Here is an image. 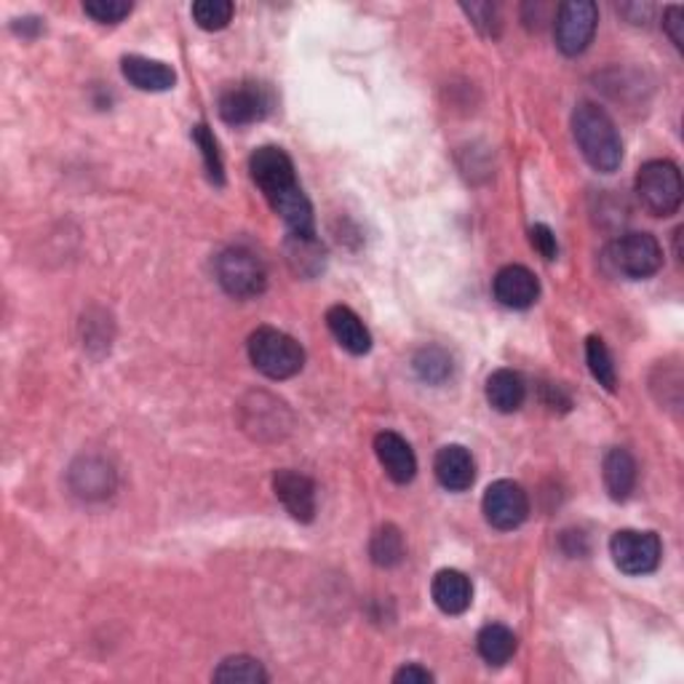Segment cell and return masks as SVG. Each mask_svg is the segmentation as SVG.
<instances>
[{"instance_id":"1","label":"cell","mask_w":684,"mask_h":684,"mask_svg":"<svg viewBox=\"0 0 684 684\" xmlns=\"http://www.w3.org/2000/svg\"><path fill=\"white\" fill-rule=\"evenodd\" d=\"M572 134L591 169L613 175L624 161V142L613 119L594 102H581L572 113Z\"/></svg>"},{"instance_id":"2","label":"cell","mask_w":684,"mask_h":684,"mask_svg":"<svg viewBox=\"0 0 684 684\" xmlns=\"http://www.w3.org/2000/svg\"><path fill=\"white\" fill-rule=\"evenodd\" d=\"M249 359L265 378L289 380L305 367V350L287 332L273 329V326H260L249 337Z\"/></svg>"},{"instance_id":"3","label":"cell","mask_w":684,"mask_h":684,"mask_svg":"<svg viewBox=\"0 0 684 684\" xmlns=\"http://www.w3.org/2000/svg\"><path fill=\"white\" fill-rule=\"evenodd\" d=\"M609 268L626 279H650L661 270L663 249L650 233H624L607 246Z\"/></svg>"},{"instance_id":"4","label":"cell","mask_w":684,"mask_h":684,"mask_svg":"<svg viewBox=\"0 0 684 684\" xmlns=\"http://www.w3.org/2000/svg\"><path fill=\"white\" fill-rule=\"evenodd\" d=\"M637 195L655 217H671L682 206V175L671 161H650L637 175Z\"/></svg>"},{"instance_id":"5","label":"cell","mask_w":684,"mask_h":684,"mask_svg":"<svg viewBox=\"0 0 684 684\" xmlns=\"http://www.w3.org/2000/svg\"><path fill=\"white\" fill-rule=\"evenodd\" d=\"M214 270H217L220 287L236 300L257 298L268 287V273H265L262 260L244 246H231V249L222 251Z\"/></svg>"},{"instance_id":"6","label":"cell","mask_w":684,"mask_h":684,"mask_svg":"<svg viewBox=\"0 0 684 684\" xmlns=\"http://www.w3.org/2000/svg\"><path fill=\"white\" fill-rule=\"evenodd\" d=\"M596 24H599V9L591 0H570L557 9L553 16V35H557L559 52L567 57H578L594 41Z\"/></svg>"},{"instance_id":"7","label":"cell","mask_w":684,"mask_h":684,"mask_svg":"<svg viewBox=\"0 0 684 684\" xmlns=\"http://www.w3.org/2000/svg\"><path fill=\"white\" fill-rule=\"evenodd\" d=\"M609 553L626 575H647L655 572L661 564L663 546L655 532H642V529H620L609 540Z\"/></svg>"},{"instance_id":"8","label":"cell","mask_w":684,"mask_h":684,"mask_svg":"<svg viewBox=\"0 0 684 684\" xmlns=\"http://www.w3.org/2000/svg\"><path fill=\"white\" fill-rule=\"evenodd\" d=\"M249 171L251 180L257 182V188L262 190V195L268 203H273L281 195H287L289 190L300 188L298 177H294V164L281 147L265 145L260 150L251 153L249 158Z\"/></svg>"},{"instance_id":"9","label":"cell","mask_w":684,"mask_h":684,"mask_svg":"<svg viewBox=\"0 0 684 684\" xmlns=\"http://www.w3.org/2000/svg\"><path fill=\"white\" fill-rule=\"evenodd\" d=\"M273 110V94L265 83L244 81L222 91L220 97V119L231 126H249L262 121Z\"/></svg>"},{"instance_id":"10","label":"cell","mask_w":684,"mask_h":684,"mask_svg":"<svg viewBox=\"0 0 684 684\" xmlns=\"http://www.w3.org/2000/svg\"><path fill=\"white\" fill-rule=\"evenodd\" d=\"M486 522L495 529H516L522 527L524 519L529 516V497L522 484L511 482V479H501V482L490 484L482 501Z\"/></svg>"},{"instance_id":"11","label":"cell","mask_w":684,"mask_h":684,"mask_svg":"<svg viewBox=\"0 0 684 684\" xmlns=\"http://www.w3.org/2000/svg\"><path fill=\"white\" fill-rule=\"evenodd\" d=\"M540 283L524 265H505L495 276V300L511 311H527L538 302Z\"/></svg>"},{"instance_id":"12","label":"cell","mask_w":684,"mask_h":684,"mask_svg":"<svg viewBox=\"0 0 684 684\" xmlns=\"http://www.w3.org/2000/svg\"><path fill=\"white\" fill-rule=\"evenodd\" d=\"M273 490L292 519L305 524L313 522V516H316V486H313L311 479L283 468V471H276Z\"/></svg>"},{"instance_id":"13","label":"cell","mask_w":684,"mask_h":684,"mask_svg":"<svg viewBox=\"0 0 684 684\" xmlns=\"http://www.w3.org/2000/svg\"><path fill=\"white\" fill-rule=\"evenodd\" d=\"M374 452H378L380 466L385 468L391 482L410 484L415 479L417 458L404 436L393 434V430H383V434L374 436Z\"/></svg>"},{"instance_id":"14","label":"cell","mask_w":684,"mask_h":684,"mask_svg":"<svg viewBox=\"0 0 684 684\" xmlns=\"http://www.w3.org/2000/svg\"><path fill=\"white\" fill-rule=\"evenodd\" d=\"M434 471L439 484L449 492H466L476 479V466H473L471 452L460 444H447L436 452Z\"/></svg>"},{"instance_id":"15","label":"cell","mask_w":684,"mask_h":684,"mask_svg":"<svg viewBox=\"0 0 684 684\" xmlns=\"http://www.w3.org/2000/svg\"><path fill=\"white\" fill-rule=\"evenodd\" d=\"M123 78L139 91H169L175 89L177 83V72L171 70L169 65L158 59H147L139 57V54H132V57H123L121 61Z\"/></svg>"},{"instance_id":"16","label":"cell","mask_w":684,"mask_h":684,"mask_svg":"<svg viewBox=\"0 0 684 684\" xmlns=\"http://www.w3.org/2000/svg\"><path fill=\"white\" fill-rule=\"evenodd\" d=\"M326 326H329L332 337H335L348 354L363 356L372 348V335H369L367 326H363L361 318L356 316L350 307L332 305L329 311H326Z\"/></svg>"},{"instance_id":"17","label":"cell","mask_w":684,"mask_h":684,"mask_svg":"<svg viewBox=\"0 0 684 684\" xmlns=\"http://www.w3.org/2000/svg\"><path fill=\"white\" fill-rule=\"evenodd\" d=\"M436 607L447 615H463L473 602L471 581L460 570H441L430 585Z\"/></svg>"},{"instance_id":"18","label":"cell","mask_w":684,"mask_h":684,"mask_svg":"<svg viewBox=\"0 0 684 684\" xmlns=\"http://www.w3.org/2000/svg\"><path fill=\"white\" fill-rule=\"evenodd\" d=\"M527 399V385H524V378L514 369H497V372L490 374L486 380V402L492 404V410L503 412V415H511L516 412Z\"/></svg>"},{"instance_id":"19","label":"cell","mask_w":684,"mask_h":684,"mask_svg":"<svg viewBox=\"0 0 684 684\" xmlns=\"http://www.w3.org/2000/svg\"><path fill=\"white\" fill-rule=\"evenodd\" d=\"M604 484L613 501H626L637 486V463L631 452L624 447H615L604 455Z\"/></svg>"},{"instance_id":"20","label":"cell","mask_w":684,"mask_h":684,"mask_svg":"<svg viewBox=\"0 0 684 684\" xmlns=\"http://www.w3.org/2000/svg\"><path fill=\"white\" fill-rule=\"evenodd\" d=\"M476 647H479V655L484 658V663L505 665L511 658H514L516 647H519V639H516V633L511 631L508 626L490 624L479 631Z\"/></svg>"},{"instance_id":"21","label":"cell","mask_w":684,"mask_h":684,"mask_svg":"<svg viewBox=\"0 0 684 684\" xmlns=\"http://www.w3.org/2000/svg\"><path fill=\"white\" fill-rule=\"evenodd\" d=\"M70 479L81 497H104L113 490V471H110V466H104L102 460L94 458L81 460V463L72 468Z\"/></svg>"},{"instance_id":"22","label":"cell","mask_w":684,"mask_h":684,"mask_svg":"<svg viewBox=\"0 0 684 684\" xmlns=\"http://www.w3.org/2000/svg\"><path fill=\"white\" fill-rule=\"evenodd\" d=\"M369 557L378 567H396L404 562L406 557V546H404V535L396 524H383L378 532L372 535V543H369Z\"/></svg>"},{"instance_id":"23","label":"cell","mask_w":684,"mask_h":684,"mask_svg":"<svg viewBox=\"0 0 684 684\" xmlns=\"http://www.w3.org/2000/svg\"><path fill=\"white\" fill-rule=\"evenodd\" d=\"M214 682H236V684H265L268 674L260 665V661L249 655H233L225 658L220 663V669L214 671Z\"/></svg>"},{"instance_id":"24","label":"cell","mask_w":684,"mask_h":684,"mask_svg":"<svg viewBox=\"0 0 684 684\" xmlns=\"http://www.w3.org/2000/svg\"><path fill=\"white\" fill-rule=\"evenodd\" d=\"M585 361H588V369L596 383L607 388V391H615L618 372H615L613 356H609V348L604 345L602 337H588V343H585Z\"/></svg>"},{"instance_id":"25","label":"cell","mask_w":684,"mask_h":684,"mask_svg":"<svg viewBox=\"0 0 684 684\" xmlns=\"http://www.w3.org/2000/svg\"><path fill=\"white\" fill-rule=\"evenodd\" d=\"M415 372L417 378L425 380V383L439 385L452 374V359H449L447 350L441 348H423L421 354L415 356Z\"/></svg>"},{"instance_id":"26","label":"cell","mask_w":684,"mask_h":684,"mask_svg":"<svg viewBox=\"0 0 684 684\" xmlns=\"http://www.w3.org/2000/svg\"><path fill=\"white\" fill-rule=\"evenodd\" d=\"M233 14V3L227 0H199L193 3V20L199 24L201 30H209V33H217V30H225L231 24Z\"/></svg>"},{"instance_id":"27","label":"cell","mask_w":684,"mask_h":684,"mask_svg":"<svg viewBox=\"0 0 684 684\" xmlns=\"http://www.w3.org/2000/svg\"><path fill=\"white\" fill-rule=\"evenodd\" d=\"M193 139L201 150V158H203V166H206L209 180H212L214 184H225V166H222L217 139H214V134L209 132L206 123H199V126L193 128Z\"/></svg>"},{"instance_id":"28","label":"cell","mask_w":684,"mask_h":684,"mask_svg":"<svg viewBox=\"0 0 684 684\" xmlns=\"http://www.w3.org/2000/svg\"><path fill=\"white\" fill-rule=\"evenodd\" d=\"M83 11L94 22L119 24L121 20H126V16L132 14V3H126V0H86Z\"/></svg>"},{"instance_id":"29","label":"cell","mask_w":684,"mask_h":684,"mask_svg":"<svg viewBox=\"0 0 684 684\" xmlns=\"http://www.w3.org/2000/svg\"><path fill=\"white\" fill-rule=\"evenodd\" d=\"M463 11L468 16H471V22L476 24V27L482 30L484 35H490V38H497V33H501V14H497V5L471 3V5H463Z\"/></svg>"},{"instance_id":"30","label":"cell","mask_w":684,"mask_h":684,"mask_svg":"<svg viewBox=\"0 0 684 684\" xmlns=\"http://www.w3.org/2000/svg\"><path fill=\"white\" fill-rule=\"evenodd\" d=\"M529 242H532L535 249H538L540 255L546 257V260H557L559 244H557V236H553L551 227L532 225V231H529Z\"/></svg>"},{"instance_id":"31","label":"cell","mask_w":684,"mask_h":684,"mask_svg":"<svg viewBox=\"0 0 684 684\" xmlns=\"http://www.w3.org/2000/svg\"><path fill=\"white\" fill-rule=\"evenodd\" d=\"M663 27L665 33H669V38L674 41L676 48L684 46V11L680 9V5H669V9L663 11Z\"/></svg>"},{"instance_id":"32","label":"cell","mask_w":684,"mask_h":684,"mask_svg":"<svg viewBox=\"0 0 684 684\" xmlns=\"http://www.w3.org/2000/svg\"><path fill=\"white\" fill-rule=\"evenodd\" d=\"M393 682L396 684H430L434 682V674H430L428 669H423V665L410 663L393 674Z\"/></svg>"},{"instance_id":"33","label":"cell","mask_w":684,"mask_h":684,"mask_svg":"<svg viewBox=\"0 0 684 684\" xmlns=\"http://www.w3.org/2000/svg\"><path fill=\"white\" fill-rule=\"evenodd\" d=\"M543 391H546V404L551 406V410H562V412H567V410H570V406H572V399L567 396L562 385H546Z\"/></svg>"}]
</instances>
